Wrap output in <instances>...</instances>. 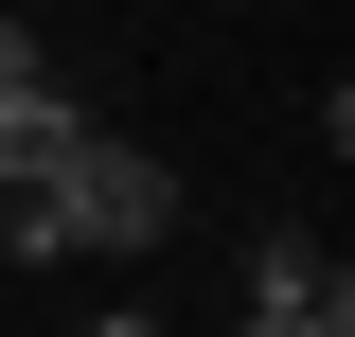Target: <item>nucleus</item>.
<instances>
[{"mask_svg": "<svg viewBox=\"0 0 355 337\" xmlns=\"http://www.w3.org/2000/svg\"><path fill=\"white\" fill-rule=\"evenodd\" d=\"M89 142H107V125H89L71 89L36 71V36H18V71H0V196H53V178H71Z\"/></svg>", "mask_w": 355, "mask_h": 337, "instance_id": "1", "label": "nucleus"}, {"mask_svg": "<svg viewBox=\"0 0 355 337\" xmlns=\"http://www.w3.org/2000/svg\"><path fill=\"white\" fill-rule=\"evenodd\" d=\"M53 196H71V231H89V249H160V231H178V160H142V142H89Z\"/></svg>", "mask_w": 355, "mask_h": 337, "instance_id": "2", "label": "nucleus"}, {"mask_svg": "<svg viewBox=\"0 0 355 337\" xmlns=\"http://www.w3.org/2000/svg\"><path fill=\"white\" fill-rule=\"evenodd\" d=\"M320 284H338V266H320L302 231H249V302H320Z\"/></svg>", "mask_w": 355, "mask_h": 337, "instance_id": "3", "label": "nucleus"}, {"mask_svg": "<svg viewBox=\"0 0 355 337\" xmlns=\"http://www.w3.org/2000/svg\"><path fill=\"white\" fill-rule=\"evenodd\" d=\"M0 249H18V266H53V249H89V231H71V196H0Z\"/></svg>", "mask_w": 355, "mask_h": 337, "instance_id": "4", "label": "nucleus"}, {"mask_svg": "<svg viewBox=\"0 0 355 337\" xmlns=\"http://www.w3.org/2000/svg\"><path fill=\"white\" fill-rule=\"evenodd\" d=\"M231 337H338V320H320V302H249Z\"/></svg>", "mask_w": 355, "mask_h": 337, "instance_id": "5", "label": "nucleus"}, {"mask_svg": "<svg viewBox=\"0 0 355 337\" xmlns=\"http://www.w3.org/2000/svg\"><path fill=\"white\" fill-rule=\"evenodd\" d=\"M71 337H160V320H142V302H107V320H71Z\"/></svg>", "mask_w": 355, "mask_h": 337, "instance_id": "6", "label": "nucleus"}, {"mask_svg": "<svg viewBox=\"0 0 355 337\" xmlns=\"http://www.w3.org/2000/svg\"><path fill=\"white\" fill-rule=\"evenodd\" d=\"M320 142H338V160H355V89H338V107H320Z\"/></svg>", "mask_w": 355, "mask_h": 337, "instance_id": "7", "label": "nucleus"}, {"mask_svg": "<svg viewBox=\"0 0 355 337\" xmlns=\"http://www.w3.org/2000/svg\"><path fill=\"white\" fill-rule=\"evenodd\" d=\"M320 320H338V337H355V266H338V284H320Z\"/></svg>", "mask_w": 355, "mask_h": 337, "instance_id": "8", "label": "nucleus"}]
</instances>
